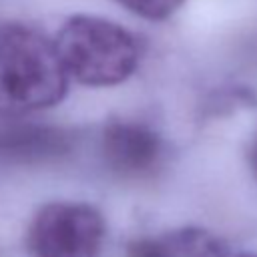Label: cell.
I'll list each match as a JSON object with an SVG mask.
<instances>
[{"label": "cell", "instance_id": "cell-1", "mask_svg": "<svg viewBox=\"0 0 257 257\" xmlns=\"http://www.w3.org/2000/svg\"><path fill=\"white\" fill-rule=\"evenodd\" d=\"M68 86V70L56 42L22 24L0 28V106L40 110L58 104Z\"/></svg>", "mask_w": 257, "mask_h": 257}, {"label": "cell", "instance_id": "cell-5", "mask_svg": "<svg viewBox=\"0 0 257 257\" xmlns=\"http://www.w3.org/2000/svg\"><path fill=\"white\" fill-rule=\"evenodd\" d=\"M177 257H225L221 241L201 229H185L169 239Z\"/></svg>", "mask_w": 257, "mask_h": 257}, {"label": "cell", "instance_id": "cell-4", "mask_svg": "<svg viewBox=\"0 0 257 257\" xmlns=\"http://www.w3.org/2000/svg\"><path fill=\"white\" fill-rule=\"evenodd\" d=\"M102 155L114 173L141 177L157 167L161 159V139L145 124L114 120L104 128Z\"/></svg>", "mask_w": 257, "mask_h": 257}, {"label": "cell", "instance_id": "cell-8", "mask_svg": "<svg viewBox=\"0 0 257 257\" xmlns=\"http://www.w3.org/2000/svg\"><path fill=\"white\" fill-rule=\"evenodd\" d=\"M251 167H253V173L257 177V141L253 145V151H251Z\"/></svg>", "mask_w": 257, "mask_h": 257}, {"label": "cell", "instance_id": "cell-9", "mask_svg": "<svg viewBox=\"0 0 257 257\" xmlns=\"http://www.w3.org/2000/svg\"><path fill=\"white\" fill-rule=\"evenodd\" d=\"M239 257H255V255H239Z\"/></svg>", "mask_w": 257, "mask_h": 257}, {"label": "cell", "instance_id": "cell-7", "mask_svg": "<svg viewBox=\"0 0 257 257\" xmlns=\"http://www.w3.org/2000/svg\"><path fill=\"white\" fill-rule=\"evenodd\" d=\"M126 257H177L169 241L137 239L126 247Z\"/></svg>", "mask_w": 257, "mask_h": 257}, {"label": "cell", "instance_id": "cell-2", "mask_svg": "<svg viewBox=\"0 0 257 257\" xmlns=\"http://www.w3.org/2000/svg\"><path fill=\"white\" fill-rule=\"evenodd\" d=\"M54 42L68 74L88 86L118 84L139 62L135 38L116 22L98 16L68 18Z\"/></svg>", "mask_w": 257, "mask_h": 257}, {"label": "cell", "instance_id": "cell-3", "mask_svg": "<svg viewBox=\"0 0 257 257\" xmlns=\"http://www.w3.org/2000/svg\"><path fill=\"white\" fill-rule=\"evenodd\" d=\"M102 239V215L86 203L44 205L28 229L34 257H96Z\"/></svg>", "mask_w": 257, "mask_h": 257}, {"label": "cell", "instance_id": "cell-6", "mask_svg": "<svg viewBox=\"0 0 257 257\" xmlns=\"http://www.w3.org/2000/svg\"><path fill=\"white\" fill-rule=\"evenodd\" d=\"M116 2H120L126 10L149 20H163L183 4V0H116Z\"/></svg>", "mask_w": 257, "mask_h": 257}]
</instances>
